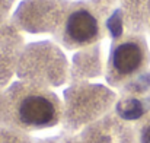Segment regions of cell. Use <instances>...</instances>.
<instances>
[{"label": "cell", "mask_w": 150, "mask_h": 143, "mask_svg": "<svg viewBox=\"0 0 150 143\" xmlns=\"http://www.w3.org/2000/svg\"><path fill=\"white\" fill-rule=\"evenodd\" d=\"M18 114L22 123L32 127H45L57 118V107L48 96L41 94L26 95L19 104Z\"/></svg>", "instance_id": "6da1fadb"}, {"label": "cell", "mask_w": 150, "mask_h": 143, "mask_svg": "<svg viewBox=\"0 0 150 143\" xmlns=\"http://www.w3.org/2000/svg\"><path fill=\"white\" fill-rule=\"evenodd\" d=\"M98 21L86 10H76L67 21V35L74 43L83 44L92 41L98 34Z\"/></svg>", "instance_id": "7a4b0ae2"}, {"label": "cell", "mask_w": 150, "mask_h": 143, "mask_svg": "<svg viewBox=\"0 0 150 143\" xmlns=\"http://www.w3.org/2000/svg\"><path fill=\"white\" fill-rule=\"evenodd\" d=\"M142 63H143V51L139 44L133 41L120 44L114 51L112 64L120 75L134 73L142 66Z\"/></svg>", "instance_id": "3957f363"}, {"label": "cell", "mask_w": 150, "mask_h": 143, "mask_svg": "<svg viewBox=\"0 0 150 143\" xmlns=\"http://www.w3.org/2000/svg\"><path fill=\"white\" fill-rule=\"evenodd\" d=\"M143 142L144 143H150V127L144 132V134H143Z\"/></svg>", "instance_id": "277c9868"}]
</instances>
